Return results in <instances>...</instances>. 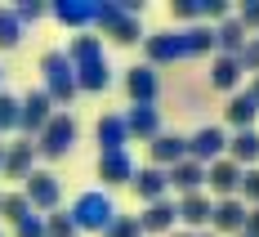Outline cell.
<instances>
[{"label":"cell","instance_id":"5bb4252c","mask_svg":"<svg viewBox=\"0 0 259 237\" xmlns=\"http://www.w3.org/2000/svg\"><path fill=\"white\" fill-rule=\"evenodd\" d=\"M175 219H179V206H170V202H152V206L143 211V219H139V224H143L148 233H165Z\"/></svg>","mask_w":259,"mask_h":237},{"label":"cell","instance_id":"836d02e7","mask_svg":"<svg viewBox=\"0 0 259 237\" xmlns=\"http://www.w3.org/2000/svg\"><path fill=\"white\" fill-rule=\"evenodd\" d=\"M175 14H179V18H201L206 9H201V0H179V5H175Z\"/></svg>","mask_w":259,"mask_h":237},{"label":"cell","instance_id":"3957f363","mask_svg":"<svg viewBox=\"0 0 259 237\" xmlns=\"http://www.w3.org/2000/svg\"><path fill=\"white\" fill-rule=\"evenodd\" d=\"M241 175H246V170H241L233 157H224V161H214V166L206 170V184L214 188V192H219V202H224V197L241 192Z\"/></svg>","mask_w":259,"mask_h":237},{"label":"cell","instance_id":"277c9868","mask_svg":"<svg viewBox=\"0 0 259 237\" xmlns=\"http://www.w3.org/2000/svg\"><path fill=\"white\" fill-rule=\"evenodd\" d=\"M246 206L237 202V197H224V202H214V215H210V224H214V233H246Z\"/></svg>","mask_w":259,"mask_h":237},{"label":"cell","instance_id":"4fadbf2b","mask_svg":"<svg viewBox=\"0 0 259 237\" xmlns=\"http://www.w3.org/2000/svg\"><path fill=\"white\" fill-rule=\"evenodd\" d=\"M228 157H233L237 166L259 161V134H255V130H237L233 139H228Z\"/></svg>","mask_w":259,"mask_h":237},{"label":"cell","instance_id":"1f68e13d","mask_svg":"<svg viewBox=\"0 0 259 237\" xmlns=\"http://www.w3.org/2000/svg\"><path fill=\"white\" fill-rule=\"evenodd\" d=\"M27 166H31V148H18L9 157V175H27Z\"/></svg>","mask_w":259,"mask_h":237},{"label":"cell","instance_id":"b9f144b4","mask_svg":"<svg viewBox=\"0 0 259 237\" xmlns=\"http://www.w3.org/2000/svg\"><path fill=\"white\" fill-rule=\"evenodd\" d=\"M241 237H246V233H241Z\"/></svg>","mask_w":259,"mask_h":237},{"label":"cell","instance_id":"f1b7e54d","mask_svg":"<svg viewBox=\"0 0 259 237\" xmlns=\"http://www.w3.org/2000/svg\"><path fill=\"white\" fill-rule=\"evenodd\" d=\"M241 197L259 206V170H246V175H241Z\"/></svg>","mask_w":259,"mask_h":237},{"label":"cell","instance_id":"8992f818","mask_svg":"<svg viewBox=\"0 0 259 237\" xmlns=\"http://www.w3.org/2000/svg\"><path fill=\"white\" fill-rule=\"evenodd\" d=\"M214 45L228 54V58H241V50L250 45V36H246V27L237 23V18H224V23H219V31H214Z\"/></svg>","mask_w":259,"mask_h":237},{"label":"cell","instance_id":"7a4b0ae2","mask_svg":"<svg viewBox=\"0 0 259 237\" xmlns=\"http://www.w3.org/2000/svg\"><path fill=\"white\" fill-rule=\"evenodd\" d=\"M72 219H76V228H107L112 224V202L103 192H85L76 202V211H72Z\"/></svg>","mask_w":259,"mask_h":237},{"label":"cell","instance_id":"d6a6232c","mask_svg":"<svg viewBox=\"0 0 259 237\" xmlns=\"http://www.w3.org/2000/svg\"><path fill=\"white\" fill-rule=\"evenodd\" d=\"M14 41H18V27L9 14H0V45H14Z\"/></svg>","mask_w":259,"mask_h":237},{"label":"cell","instance_id":"9c48e42d","mask_svg":"<svg viewBox=\"0 0 259 237\" xmlns=\"http://www.w3.org/2000/svg\"><path fill=\"white\" fill-rule=\"evenodd\" d=\"M241 76H246L241 58H228V54H219V58H214V67H210V85H214V90H237Z\"/></svg>","mask_w":259,"mask_h":237},{"label":"cell","instance_id":"ba28073f","mask_svg":"<svg viewBox=\"0 0 259 237\" xmlns=\"http://www.w3.org/2000/svg\"><path fill=\"white\" fill-rule=\"evenodd\" d=\"M152 161H156V170L161 166H179V161H188V143L183 139H175V134H156L152 139Z\"/></svg>","mask_w":259,"mask_h":237},{"label":"cell","instance_id":"6da1fadb","mask_svg":"<svg viewBox=\"0 0 259 237\" xmlns=\"http://www.w3.org/2000/svg\"><path fill=\"white\" fill-rule=\"evenodd\" d=\"M224 148H228V134L219 130V126H206V130H197L188 139V157L201 161V166H214V161H224Z\"/></svg>","mask_w":259,"mask_h":237},{"label":"cell","instance_id":"d4e9b609","mask_svg":"<svg viewBox=\"0 0 259 237\" xmlns=\"http://www.w3.org/2000/svg\"><path fill=\"white\" fill-rule=\"evenodd\" d=\"M54 14H58L63 23H85V18H94V14L103 18V9H99V5H54Z\"/></svg>","mask_w":259,"mask_h":237},{"label":"cell","instance_id":"83f0119b","mask_svg":"<svg viewBox=\"0 0 259 237\" xmlns=\"http://www.w3.org/2000/svg\"><path fill=\"white\" fill-rule=\"evenodd\" d=\"M237 23L246 27V31H250V27L259 31V0H246V5H241V14H237Z\"/></svg>","mask_w":259,"mask_h":237},{"label":"cell","instance_id":"4316f807","mask_svg":"<svg viewBox=\"0 0 259 237\" xmlns=\"http://www.w3.org/2000/svg\"><path fill=\"white\" fill-rule=\"evenodd\" d=\"M27 126H36V121H45V94H31L27 99V112H23Z\"/></svg>","mask_w":259,"mask_h":237},{"label":"cell","instance_id":"44dd1931","mask_svg":"<svg viewBox=\"0 0 259 237\" xmlns=\"http://www.w3.org/2000/svg\"><path fill=\"white\" fill-rule=\"evenodd\" d=\"M103 23L112 27V36H116L121 45L139 41V27H134V18H121V9H103Z\"/></svg>","mask_w":259,"mask_h":237},{"label":"cell","instance_id":"ac0fdd59","mask_svg":"<svg viewBox=\"0 0 259 237\" xmlns=\"http://www.w3.org/2000/svg\"><path fill=\"white\" fill-rule=\"evenodd\" d=\"M45 76H50V90H58V99H72V76L58 54H45Z\"/></svg>","mask_w":259,"mask_h":237},{"label":"cell","instance_id":"f546056e","mask_svg":"<svg viewBox=\"0 0 259 237\" xmlns=\"http://www.w3.org/2000/svg\"><path fill=\"white\" fill-rule=\"evenodd\" d=\"M5 215H9L14 224H23L27 219V197H5Z\"/></svg>","mask_w":259,"mask_h":237},{"label":"cell","instance_id":"7c38bea8","mask_svg":"<svg viewBox=\"0 0 259 237\" xmlns=\"http://www.w3.org/2000/svg\"><path fill=\"white\" fill-rule=\"evenodd\" d=\"M170 184L175 188H183V197H188V192H197V188L206 184V166H201V161H179V166H175V170H170Z\"/></svg>","mask_w":259,"mask_h":237},{"label":"cell","instance_id":"4dcf8cb0","mask_svg":"<svg viewBox=\"0 0 259 237\" xmlns=\"http://www.w3.org/2000/svg\"><path fill=\"white\" fill-rule=\"evenodd\" d=\"M241 67H246V72H255V76H259V36L250 41V45H246V50H241Z\"/></svg>","mask_w":259,"mask_h":237},{"label":"cell","instance_id":"e0dca14e","mask_svg":"<svg viewBox=\"0 0 259 237\" xmlns=\"http://www.w3.org/2000/svg\"><path fill=\"white\" fill-rule=\"evenodd\" d=\"M125 130L130 134H139V139H156V107H130V116H125Z\"/></svg>","mask_w":259,"mask_h":237},{"label":"cell","instance_id":"d590c367","mask_svg":"<svg viewBox=\"0 0 259 237\" xmlns=\"http://www.w3.org/2000/svg\"><path fill=\"white\" fill-rule=\"evenodd\" d=\"M246 237H259V206H250V215H246Z\"/></svg>","mask_w":259,"mask_h":237},{"label":"cell","instance_id":"74e56055","mask_svg":"<svg viewBox=\"0 0 259 237\" xmlns=\"http://www.w3.org/2000/svg\"><path fill=\"white\" fill-rule=\"evenodd\" d=\"M18 233H23V237H40V224H36V219H23Z\"/></svg>","mask_w":259,"mask_h":237},{"label":"cell","instance_id":"f35d334b","mask_svg":"<svg viewBox=\"0 0 259 237\" xmlns=\"http://www.w3.org/2000/svg\"><path fill=\"white\" fill-rule=\"evenodd\" d=\"M246 94H250V99H255V103H259V76H255V85H250V90H246Z\"/></svg>","mask_w":259,"mask_h":237},{"label":"cell","instance_id":"9a60e30c","mask_svg":"<svg viewBox=\"0 0 259 237\" xmlns=\"http://www.w3.org/2000/svg\"><path fill=\"white\" fill-rule=\"evenodd\" d=\"M255 116H259V103L250 94H237L228 103V126H237V130H255Z\"/></svg>","mask_w":259,"mask_h":237},{"label":"cell","instance_id":"52a82bcc","mask_svg":"<svg viewBox=\"0 0 259 237\" xmlns=\"http://www.w3.org/2000/svg\"><path fill=\"white\" fill-rule=\"evenodd\" d=\"M125 90H130V99H134L139 107H148L152 94H156V72L152 67H130L125 72Z\"/></svg>","mask_w":259,"mask_h":237},{"label":"cell","instance_id":"cb8c5ba5","mask_svg":"<svg viewBox=\"0 0 259 237\" xmlns=\"http://www.w3.org/2000/svg\"><path fill=\"white\" fill-rule=\"evenodd\" d=\"M183 36H188V58H192V54H210V50H214V31H210V27H188Z\"/></svg>","mask_w":259,"mask_h":237},{"label":"cell","instance_id":"ab89813d","mask_svg":"<svg viewBox=\"0 0 259 237\" xmlns=\"http://www.w3.org/2000/svg\"><path fill=\"white\" fill-rule=\"evenodd\" d=\"M179 237H197V233H179Z\"/></svg>","mask_w":259,"mask_h":237},{"label":"cell","instance_id":"60d3db41","mask_svg":"<svg viewBox=\"0 0 259 237\" xmlns=\"http://www.w3.org/2000/svg\"><path fill=\"white\" fill-rule=\"evenodd\" d=\"M201 237H214V233H201Z\"/></svg>","mask_w":259,"mask_h":237},{"label":"cell","instance_id":"ffe728a7","mask_svg":"<svg viewBox=\"0 0 259 237\" xmlns=\"http://www.w3.org/2000/svg\"><path fill=\"white\" fill-rule=\"evenodd\" d=\"M125 116H107L103 126H99V139H103V148L107 152H121V143H125Z\"/></svg>","mask_w":259,"mask_h":237},{"label":"cell","instance_id":"d6986e66","mask_svg":"<svg viewBox=\"0 0 259 237\" xmlns=\"http://www.w3.org/2000/svg\"><path fill=\"white\" fill-rule=\"evenodd\" d=\"M99 175H103L107 184H125V179H134V166H130L125 152H107L103 166H99Z\"/></svg>","mask_w":259,"mask_h":237},{"label":"cell","instance_id":"7402d4cb","mask_svg":"<svg viewBox=\"0 0 259 237\" xmlns=\"http://www.w3.org/2000/svg\"><path fill=\"white\" fill-rule=\"evenodd\" d=\"M31 202L36 206H54L58 202V184H54L50 175H31Z\"/></svg>","mask_w":259,"mask_h":237},{"label":"cell","instance_id":"30bf717a","mask_svg":"<svg viewBox=\"0 0 259 237\" xmlns=\"http://www.w3.org/2000/svg\"><path fill=\"white\" fill-rule=\"evenodd\" d=\"M72 134H76V126H72L67 116H54L50 126H45V143H40V148H45L50 157H63V152L72 148Z\"/></svg>","mask_w":259,"mask_h":237},{"label":"cell","instance_id":"484cf974","mask_svg":"<svg viewBox=\"0 0 259 237\" xmlns=\"http://www.w3.org/2000/svg\"><path fill=\"white\" fill-rule=\"evenodd\" d=\"M139 233H143L139 219H112L107 224V237H139Z\"/></svg>","mask_w":259,"mask_h":237},{"label":"cell","instance_id":"8d00e7d4","mask_svg":"<svg viewBox=\"0 0 259 237\" xmlns=\"http://www.w3.org/2000/svg\"><path fill=\"white\" fill-rule=\"evenodd\" d=\"M0 126H14V103L9 99H0Z\"/></svg>","mask_w":259,"mask_h":237},{"label":"cell","instance_id":"e575fe53","mask_svg":"<svg viewBox=\"0 0 259 237\" xmlns=\"http://www.w3.org/2000/svg\"><path fill=\"white\" fill-rule=\"evenodd\" d=\"M76 219H50V237H72Z\"/></svg>","mask_w":259,"mask_h":237},{"label":"cell","instance_id":"603a6c76","mask_svg":"<svg viewBox=\"0 0 259 237\" xmlns=\"http://www.w3.org/2000/svg\"><path fill=\"white\" fill-rule=\"evenodd\" d=\"M80 85H90V90H103L107 85V67L99 58H80Z\"/></svg>","mask_w":259,"mask_h":237},{"label":"cell","instance_id":"5b68a950","mask_svg":"<svg viewBox=\"0 0 259 237\" xmlns=\"http://www.w3.org/2000/svg\"><path fill=\"white\" fill-rule=\"evenodd\" d=\"M148 54H152L156 63H170V58H188V36L183 31H161L148 41Z\"/></svg>","mask_w":259,"mask_h":237},{"label":"cell","instance_id":"2e32d148","mask_svg":"<svg viewBox=\"0 0 259 237\" xmlns=\"http://www.w3.org/2000/svg\"><path fill=\"white\" fill-rule=\"evenodd\" d=\"M165 184H170V175L165 170H143V175H134V188H139V197H148V206L152 202H161V192H165Z\"/></svg>","mask_w":259,"mask_h":237},{"label":"cell","instance_id":"8fae6325","mask_svg":"<svg viewBox=\"0 0 259 237\" xmlns=\"http://www.w3.org/2000/svg\"><path fill=\"white\" fill-rule=\"evenodd\" d=\"M210 215H214V206H210V197H201V192H188V197L179 202V219L188 224V228L210 224Z\"/></svg>","mask_w":259,"mask_h":237}]
</instances>
